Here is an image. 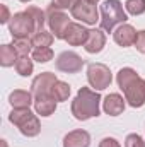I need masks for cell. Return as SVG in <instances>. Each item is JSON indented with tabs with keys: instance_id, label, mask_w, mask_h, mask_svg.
Returning <instances> with one entry per match:
<instances>
[{
	"instance_id": "28",
	"label": "cell",
	"mask_w": 145,
	"mask_h": 147,
	"mask_svg": "<svg viewBox=\"0 0 145 147\" xmlns=\"http://www.w3.org/2000/svg\"><path fill=\"white\" fill-rule=\"evenodd\" d=\"M135 46L142 51V53H145V31H140L138 34H137V41H135Z\"/></svg>"
},
{
	"instance_id": "11",
	"label": "cell",
	"mask_w": 145,
	"mask_h": 147,
	"mask_svg": "<svg viewBox=\"0 0 145 147\" xmlns=\"http://www.w3.org/2000/svg\"><path fill=\"white\" fill-rule=\"evenodd\" d=\"M89 38V29H85L84 26L80 24H75V22H70L68 28L65 29V34H63V39L72 45V46H79V45H85Z\"/></svg>"
},
{
	"instance_id": "23",
	"label": "cell",
	"mask_w": 145,
	"mask_h": 147,
	"mask_svg": "<svg viewBox=\"0 0 145 147\" xmlns=\"http://www.w3.org/2000/svg\"><path fill=\"white\" fill-rule=\"evenodd\" d=\"M33 58L39 62V63H44V62H50L53 58V51L50 46H41V48H34L33 50Z\"/></svg>"
},
{
	"instance_id": "14",
	"label": "cell",
	"mask_w": 145,
	"mask_h": 147,
	"mask_svg": "<svg viewBox=\"0 0 145 147\" xmlns=\"http://www.w3.org/2000/svg\"><path fill=\"white\" fill-rule=\"evenodd\" d=\"M89 144L91 137L85 130H73L63 140V147H89Z\"/></svg>"
},
{
	"instance_id": "20",
	"label": "cell",
	"mask_w": 145,
	"mask_h": 147,
	"mask_svg": "<svg viewBox=\"0 0 145 147\" xmlns=\"http://www.w3.org/2000/svg\"><path fill=\"white\" fill-rule=\"evenodd\" d=\"M53 33H46V31H39V33H34V36L31 38V43L34 48H41V46H50L53 43Z\"/></svg>"
},
{
	"instance_id": "21",
	"label": "cell",
	"mask_w": 145,
	"mask_h": 147,
	"mask_svg": "<svg viewBox=\"0 0 145 147\" xmlns=\"http://www.w3.org/2000/svg\"><path fill=\"white\" fill-rule=\"evenodd\" d=\"M12 46L15 48V51H17L19 57H26V55L31 51L33 43H31V39H28V38H14V45H12Z\"/></svg>"
},
{
	"instance_id": "6",
	"label": "cell",
	"mask_w": 145,
	"mask_h": 147,
	"mask_svg": "<svg viewBox=\"0 0 145 147\" xmlns=\"http://www.w3.org/2000/svg\"><path fill=\"white\" fill-rule=\"evenodd\" d=\"M87 79H89V84L101 91V89H106L111 84V72L106 65L103 63H91L87 67Z\"/></svg>"
},
{
	"instance_id": "3",
	"label": "cell",
	"mask_w": 145,
	"mask_h": 147,
	"mask_svg": "<svg viewBox=\"0 0 145 147\" xmlns=\"http://www.w3.org/2000/svg\"><path fill=\"white\" fill-rule=\"evenodd\" d=\"M101 14H103V19H101V29L111 33L113 28L116 24H123L128 17H126V12L123 10V5L119 0H106L103 5H101Z\"/></svg>"
},
{
	"instance_id": "22",
	"label": "cell",
	"mask_w": 145,
	"mask_h": 147,
	"mask_svg": "<svg viewBox=\"0 0 145 147\" xmlns=\"http://www.w3.org/2000/svg\"><path fill=\"white\" fill-rule=\"evenodd\" d=\"M15 70L19 75H29V74L33 72V62L29 60V57L26 55V57H19L17 58V62H15Z\"/></svg>"
},
{
	"instance_id": "1",
	"label": "cell",
	"mask_w": 145,
	"mask_h": 147,
	"mask_svg": "<svg viewBox=\"0 0 145 147\" xmlns=\"http://www.w3.org/2000/svg\"><path fill=\"white\" fill-rule=\"evenodd\" d=\"M118 84L125 92V99L133 108H140L145 103V80L137 75L133 69H121L118 72Z\"/></svg>"
},
{
	"instance_id": "5",
	"label": "cell",
	"mask_w": 145,
	"mask_h": 147,
	"mask_svg": "<svg viewBox=\"0 0 145 147\" xmlns=\"http://www.w3.org/2000/svg\"><path fill=\"white\" fill-rule=\"evenodd\" d=\"M10 33L14 38H28L33 33H38V26L33 19V16L24 10V12H19L15 14L12 19H10Z\"/></svg>"
},
{
	"instance_id": "26",
	"label": "cell",
	"mask_w": 145,
	"mask_h": 147,
	"mask_svg": "<svg viewBox=\"0 0 145 147\" xmlns=\"http://www.w3.org/2000/svg\"><path fill=\"white\" fill-rule=\"evenodd\" d=\"M125 147H145L144 139L137 134H130L125 140Z\"/></svg>"
},
{
	"instance_id": "10",
	"label": "cell",
	"mask_w": 145,
	"mask_h": 147,
	"mask_svg": "<svg viewBox=\"0 0 145 147\" xmlns=\"http://www.w3.org/2000/svg\"><path fill=\"white\" fill-rule=\"evenodd\" d=\"M72 16L75 17V19L82 21V22L94 24V22L97 21V9H96V3L80 0V2L72 9Z\"/></svg>"
},
{
	"instance_id": "16",
	"label": "cell",
	"mask_w": 145,
	"mask_h": 147,
	"mask_svg": "<svg viewBox=\"0 0 145 147\" xmlns=\"http://www.w3.org/2000/svg\"><path fill=\"white\" fill-rule=\"evenodd\" d=\"M9 101H10V105H12L15 110H22V108H29V105L33 103V98H31V92L17 89V91H14V92L10 94Z\"/></svg>"
},
{
	"instance_id": "13",
	"label": "cell",
	"mask_w": 145,
	"mask_h": 147,
	"mask_svg": "<svg viewBox=\"0 0 145 147\" xmlns=\"http://www.w3.org/2000/svg\"><path fill=\"white\" fill-rule=\"evenodd\" d=\"M104 43H106V36L103 34L101 29H91L89 38L84 46H85V51H89V53H99L103 50Z\"/></svg>"
},
{
	"instance_id": "24",
	"label": "cell",
	"mask_w": 145,
	"mask_h": 147,
	"mask_svg": "<svg viewBox=\"0 0 145 147\" xmlns=\"http://www.w3.org/2000/svg\"><path fill=\"white\" fill-rule=\"evenodd\" d=\"M126 10L133 16H140L145 12V0H126Z\"/></svg>"
},
{
	"instance_id": "2",
	"label": "cell",
	"mask_w": 145,
	"mask_h": 147,
	"mask_svg": "<svg viewBox=\"0 0 145 147\" xmlns=\"http://www.w3.org/2000/svg\"><path fill=\"white\" fill-rule=\"evenodd\" d=\"M99 101L101 96L89 87H82L72 103V115L77 120H89L99 115Z\"/></svg>"
},
{
	"instance_id": "17",
	"label": "cell",
	"mask_w": 145,
	"mask_h": 147,
	"mask_svg": "<svg viewBox=\"0 0 145 147\" xmlns=\"http://www.w3.org/2000/svg\"><path fill=\"white\" fill-rule=\"evenodd\" d=\"M36 111L41 116H50L53 111L56 110V101L53 96H46V98H36L34 101Z\"/></svg>"
},
{
	"instance_id": "9",
	"label": "cell",
	"mask_w": 145,
	"mask_h": 147,
	"mask_svg": "<svg viewBox=\"0 0 145 147\" xmlns=\"http://www.w3.org/2000/svg\"><path fill=\"white\" fill-rule=\"evenodd\" d=\"M82 67H84V60L73 51H63L56 60V69L67 74L79 72V70H82Z\"/></svg>"
},
{
	"instance_id": "7",
	"label": "cell",
	"mask_w": 145,
	"mask_h": 147,
	"mask_svg": "<svg viewBox=\"0 0 145 147\" xmlns=\"http://www.w3.org/2000/svg\"><path fill=\"white\" fill-rule=\"evenodd\" d=\"M58 79L55 77V74L44 72L41 75H38L36 79L33 80V86H31V91L34 94V98H46V96H51V89L55 86Z\"/></svg>"
},
{
	"instance_id": "15",
	"label": "cell",
	"mask_w": 145,
	"mask_h": 147,
	"mask_svg": "<svg viewBox=\"0 0 145 147\" xmlns=\"http://www.w3.org/2000/svg\"><path fill=\"white\" fill-rule=\"evenodd\" d=\"M125 110V101H123V98L119 96V94H109L106 96V99H104V111L111 115V116H118V115H121Z\"/></svg>"
},
{
	"instance_id": "27",
	"label": "cell",
	"mask_w": 145,
	"mask_h": 147,
	"mask_svg": "<svg viewBox=\"0 0 145 147\" xmlns=\"http://www.w3.org/2000/svg\"><path fill=\"white\" fill-rule=\"evenodd\" d=\"M79 2L80 0H53V5L51 7H55V9H70L72 10Z\"/></svg>"
},
{
	"instance_id": "18",
	"label": "cell",
	"mask_w": 145,
	"mask_h": 147,
	"mask_svg": "<svg viewBox=\"0 0 145 147\" xmlns=\"http://www.w3.org/2000/svg\"><path fill=\"white\" fill-rule=\"evenodd\" d=\"M17 62V51L12 45H3L0 48V63L3 67H10V65H15Z\"/></svg>"
},
{
	"instance_id": "25",
	"label": "cell",
	"mask_w": 145,
	"mask_h": 147,
	"mask_svg": "<svg viewBox=\"0 0 145 147\" xmlns=\"http://www.w3.org/2000/svg\"><path fill=\"white\" fill-rule=\"evenodd\" d=\"M28 12L33 16L34 22H36L38 33H39V31H43V26H44V12H43L41 9H38V7H29V9H28Z\"/></svg>"
},
{
	"instance_id": "12",
	"label": "cell",
	"mask_w": 145,
	"mask_h": 147,
	"mask_svg": "<svg viewBox=\"0 0 145 147\" xmlns=\"http://www.w3.org/2000/svg\"><path fill=\"white\" fill-rule=\"evenodd\" d=\"M137 31L130 26V24H121L116 31H114V41L121 46H132L137 41Z\"/></svg>"
},
{
	"instance_id": "31",
	"label": "cell",
	"mask_w": 145,
	"mask_h": 147,
	"mask_svg": "<svg viewBox=\"0 0 145 147\" xmlns=\"http://www.w3.org/2000/svg\"><path fill=\"white\" fill-rule=\"evenodd\" d=\"M85 2H91V3H96L97 0H85Z\"/></svg>"
},
{
	"instance_id": "8",
	"label": "cell",
	"mask_w": 145,
	"mask_h": 147,
	"mask_svg": "<svg viewBox=\"0 0 145 147\" xmlns=\"http://www.w3.org/2000/svg\"><path fill=\"white\" fill-rule=\"evenodd\" d=\"M48 22H50L51 31H53V36L58 38V39H63L65 29L70 24L68 16L60 12V10H56L55 7H50V10H48Z\"/></svg>"
},
{
	"instance_id": "19",
	"label": "cell",
	"mask_w": 145,
	"mask_h": 147,
	"mask_svg": "<svg viewBox=\"0 0 145 147\" xmlns=\"http://www.w3.org/2000/svg\"><path fill=\"white\" fill-rule=\"evenodd\" d=\"M51 96L55 98V101H65V99H68V96H70V86L65 84V82H62V80H56L55 86H53V89H51Z\"/></svg>"
},
{
	"instance_id": "4",
	"label": "cell",
	"mask_w": 145,
	"mask_h": 147,
	"mask_svg": "<svg viewBox=\"0 0 145 147\" xmlns=\"http://www.w3.org/2000/svg\"><path fill=\"white\" fill-rule=\"evenodd\" d=\"M9 120H10L15 127H19L21 134H24V135H28V137H34V135L39 134V130H41L38 118L28 110V108H22V110H15V108H14V111H12L10 116H9Z\"/></svg>"
},
{
	"instance_id": "29",
	"label": "cell",
	"mask_w": 145,
	"mask_h": 147,
	"mask_svg": "<svg viewBox=\"0 0 145 147\" xmlns=\"http://www.w3.org/2000/svg\"><path fill=\"white\" fill-rule=\"evenodd\" d=\"M99 147H119V144H118L114 139H111V137H106V139H103V140H101Z\"/></svg>"
},
{
	"instance_id": "32",
	"label": "cell",
	"mask_w": 145,
	"mask_h": 147,
	"mask_svg": "<svg viewBox=\"0 0 145 147\" xmlns=\"http://www.w3.org/2000/svg\"><path fill=\"white\" fill-rule=\"evenodd\" d=\"M2 147H7V144H5V140H2Z\"/></svg>"
},
{
	"instance_id": "33",
	"label": "cell",
	"mask_w": 145,
	"mask_h": 147,
	"mask_svg": "<svg viewBox=\"0 0 145 147\" xmlns=\"http://www.w3.org/2000/svg\"><path fill=\"white\" fill-rule=\"evenodd\" d=\"M21 2H29V0H21Z\"/></svg>"
},
{
	"instance_id": "30",
	"label": "cell",
	"mask_w": 145,
	"mask_h": 147,
	"mask_svg": "<svg viewBox=\"0 0 145 147\" xmlns=\"http://www.w3.org/2000/svg\"><path fill=\"white\" fill-rule=\"evenodd\" d=\"M0 12H2V22H7L9 21V9L5 7V5H0Z\"/></svg>"
}]
</instances>
